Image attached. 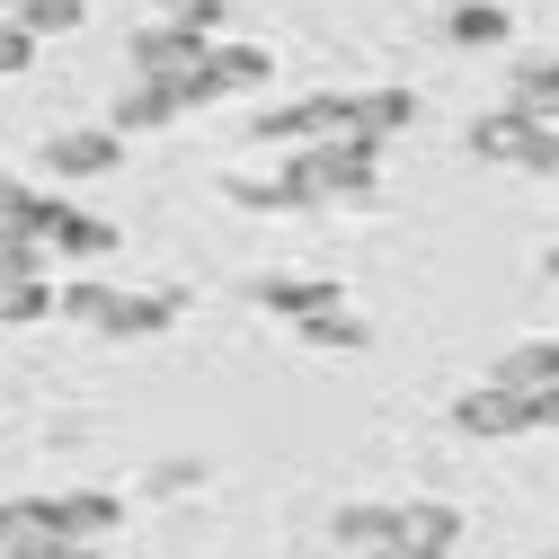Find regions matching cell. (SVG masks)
Segmentation results:
<instances>
[{
	"label": "cell",
	"mask_w": 559,
	"mask_h": 559,
	"mask_svg": "<svg viewBox=\"0 0 559 559\" xmlns=\"http://www.w3.org/2000/svg\"><path fill=\"white\" fill-rule=\"evenodd\" d=\"M373 195H382V152L356 133L302 143L285 178H231V204H249V214H311V204H373Z\"/></svg>",
	"instance_id": "obj_1"
},
{
	"label": "cell",
	"mask_w": 559,
	"mask_h": 559,
	"mask_svg": "<svg viewBox=\"0 0 559 559\" xmlns=\"http://www.w3.org/2000/svg\"><path fill=\"white\" fill-rule=\"evenodd\" d=\"M533 559H559V550H533Z\"/></svg>",
	"instance_id": "obj_26"
},
{
	"label": "cell",
	"mask_w": 559,
	"mask_h": 559,
	"mask_svg": "<svg viewBox=\"0 0 559 559\" xmlns=\"http://www.w3.org/2000/svg\"><path fill=\"white\" fill-rule=\"evenodd\" d=\"M27 62H36V36H19V27H10V10H0V81L27 72Z\"/></svg>",
	"instance_id": "obj_22"
},
{
	"label": "cell",
	"mask_w": 559,
	"mask_h": 559,
	"mask_svg": "<svg viewBox=\"0 0 559 559\" xmlns=\"http://www.w3.org/2000/svg\"><path fill=\"white\" fill-rule=\"evenodd\" d=\"M195 479H204V462H160V471H152L160 498H169V488H195Z\"/></svg>",
	"instance_id": "obj_23"
},
{
	"label": "cell",
	"mask_w": 559,
	"mask_h": 559,
	"mask_svg": "<svg viewBox=\"0 0 559 559\" xmlns=\"http://www.w3.org/2000/svg\"><path fill=\"white\" fill-rule=\"evenodd\" d=\"M258 302L275 311V320H320V311H337L346 294H337V275H266V285H258Z\"/></svg>",
	"instance_id": "obj_11"
},
{
	"label": "cell",
	"mask_w": 559,
	"mask_h": 559,
	"mask_svg": "<svg viewBox=\"0 0 559 559\" xmlns=\"http://www.w3.org/2000/svg\"><path fill=\"white\" fill-rule=\"evenodd\" d=\"M507 107L559 124V53H524V62H515V98H507Z\"/></svg>",
	"instance_id": "obj_15"
},
{
	"label": "cell",
	"mask_w": 559,
	"mask_h": 559,
	"mask_svg": "<svg viewBox=\"0 0 559 559\" xmlns=\"http://www.w3.org/2000/svg\"><path fill=\"white\" fill-rule=\"evenodd\" d=\"M471 160H507V169H533V178H559V124L524 116V107H498L471 124Z\"/></svg>",
	"instance_id": "obj_3"
},
{
	"label": "cell",
	"mask_w": 559,
	"mask_h": 559,
	"mask_svg": "<svg viewBox=\"0 0 559 559\" xmlns=\"http://www.w3.org/2000/svg\"><path fill=\"white\" fill-rule=\"evenodd\" d=\"M329 533H337V542H356V550L373 559L382 542H400V507H373V498H365V507H337V515H329Z\"/></svg>",
	"instance_id": "obj_17"
},
{
	"label": "cell",
	"mask_w": 559,
	"mask_h": 559,
	"mask_svg": "<svg viewBox=\"0 0 559 559\" xmlns=\"http://www.w3.org/2000/svg\"><path fill=\"white\" fill-rule=\"evenodd\" d=\"M373 559H453V550H436V542H408V533H400V542H382Z\"/></svg>",
	"instance_id": "obj_24"
},
{
	"label": "cell",
	"mask_w": 559,
	"mask_h": 559,
	"mask_svg": "<svg viewBox=\"0 0 559 559\" xmlns=\"http://www.w3.org/2000/svg\"><path fill=\"white\" fill-rule=\"evenodd\" d=\"M90 10H81V0H19V10H10V27L19 36H72Z\"/></svg>",
	"instance_id": "obj_20"
},
{
	"label": "cell",
	"mask_w": 559,
	"mask_h": 559,
	"mask_svg": "<svg viewBox=\"0 0 559 559\" xmlns=\"http://www.w3.org/2000/svg\"><path fill=\"white\" fill-rule=\"evenodd\" d=\"M302 337H311V346H329V356H356V346H365L373 329H365L356 311H346V302H337V311H320V320H302Z\"/></svg>",
	"instance_id": "obj_21"
},
{
	"label": "cell",
	"mask_w": 559,
	"mask_h": 559,
	"mask_svg": "<svg viewBox=\"0 0 559 559\" xmlns=\"http://www.w3.org/2000/svg\"><path fill=\"white\" fill-rule=\"evenodd\" d=\"M53 187H19L0 178V249H45V223H53Z\"/></svg>",
	"instance_id": "obj_10"
},
{
	"label": "cell",
	"mask_w": 559,
	"mask_h": 559,
	"mask_svg": "<svg viewBox=\"0 0 559 559\" xmlns=\"http://www.w3.org/2000/svg\"><path fill=\"white\" fill-rule=\"evenodd\" d=\"M417 116H427V107H417V90H346V133H356V143H391V133H408Z\"/></svg>",
	"instance_id": "obj_9"
},
{
	"label": "cell",
	"mask_w": 559,
	"mask_h": 559,
	"mask_svg": "<svg viewBox=\"0 0 559 559\" xmlns=\"http://www.w3.org/2000/svg\"><path fill=\"white\" fill-rule=\"evenodd\" d=\"M550 285H559V249H550Z\"/></svg>",
	"instance_id": "obj_25"
},
{
	"label": "cell",
	"mask_w": 559,
	"mask_h": 559,
	"mask_svg": "<svg viewBox=\"0 0 559 559\" xmlns=\"http://www.w3.org/2000/svg\"><path fill=\"white\" fill-rule=\"evenodd\" d=\"M36 320H53L45 249H0V329H36Z\"/></svg>",
	"instance_id": "obj_6"
},
{
	"label": "cell",
	"mask_w": 559,
	"mask_h": 559,
	"mask_svg": "<svg viewBox=\"0 0 559 559\" xmlns=\"http://www.w3.org/2000/svg\"><path fill=\"white\" fill-rule=\"evenodd\" d=\"M444 36H453V45H507L515 19L498 10V0H462V10H444Z\"/></svg>",
	"instance_id": "obj_19"
},
{
	"label": "cell",
	"mask_w": 559,
	"mask_h": 559,
	"mask_svg": "<svg viewBox=\"0 0 559 559\" xmlns=\"http://www.w3.org/2000/svg\"><path fill=\"white\" fill-rule=\"evenodd\" d=\"M400 533L453 550V542H462V507H444V498H400Z\"/></svg>",
	"instance_id": "obj_18"
},
{
	"label": "cell",
	"mask_w": 559,
	"mask_h": 559,
	"mask_svg": "<svg viewBox=\"0 0 559 559\" xmlns=\"http://www.w3.org/2000/svg\"><path fill=\"white\" fill-rule=\"evenodd\" d=\"M204 53H214V36H204V27L152 19V27H133V81H187Z\"/></svg>",
	"instance_id": "obj_5"
},
{
	"label": "cell",
	"mask_w": 559,
	"mask_h": 559,
	"mask_svg": "<svg viewBox=\"0 0 559 559\" xmlns=\"http://www.w3.org/2000/svg\"><path fill=\"white\" fill-rule=\"evenodd\" d=\"M266 143H329V133H346V90H311V98H285L258 116Z\"/></svg>",
	"instance_id": "obj_8"
},
{
	"label": "cell",
	"mask_w": 559,
	"mask_h": 559,
	"mask_svg": "<svg viewBox=\"0 0 559 559\" xmlns=\"http://www.w3.org/2000/svg\"><path fill=\"white\" fill-rule=\"evenodd\" d=\"M45 258H116V223L81 214V204H53V223H45Z\"/></svg>",
	"instance_id": "obj_13"
},
{
	"label": "cell",
	"mask_w": 559,
	"mask_h": 559,
	"mask_svg": "<svg viewBox=\"0 0 559 559\" xmlns=\"http://www.w3.org/2000/svg\"><path fill=\"white\" fill-rule=\"evenodd\" d=\"M116 160H124V133H107V124H72V133H53V143H45V178H62V187L107 178Z\"/></svg>",
	"instance_id": "obj_7"
},
{
	"label": "cell",
	"mask_w": 559,
	"mask_h": 559,
	"mask_svg": "<svg viewBox=\"0 0 559 559\" xmlns=\"http://www.w3.org/2000/svg\"><path fill=\"white\" fill-rule=\"evenodd\" d=\"M187 116V98H178V81H133L124 98H116V116H107V133H160V124H178Z\"/></svg>",
	"instance_id": "obj_12"
},
{
	"label": "cell",
	"mask_w": 559,
	"mask_h": 559,
	"mask_svg": "<svg viewBox=\"0 0 559 559\" xmlns=\"http://www.w3.org/2000/svg\"><path fill=\"white\" fill-rule=\"evenodd\" d=\"M498 382L550 400V391H559V337H524V346H507V356H498Z\"/></svg>",
	"instance_id": "obj_14"
},
{
	"label": "cell",
	"mask_w": 559,
	"mask_h": 559,
	"mask_svg": "<svg viewBox=\"0 0 559 559\" xmlns=\"http://www.w3.org/2000/svg\"><path fill=\"white\" fill-rule=\"evenodd\" d=\"M453 427L479 436V444H507V436H533L542 427V400L533 391H507V382H479V391L453 400Z\"/></svg>",
	"instance_id": "obj_4"
},
{
	"label": "cell",
	"mask_w": 559,
	"mask_h": 559,
	"mask_svg": "<svg viewBox=\"0 0 559 559\" xmlns=\"http://www.w3.org/2000/svg\"><path fill=\"white\" fill-rule=\"evenodd\" d=\"M204 72H214V90L231 98V90H258V81L275 72V53H266V45H223V36H214V53H204Z\"/></svg>",
	"instance_id": "obj_16"
},
{
	"label": "cell",
	"mask_w": 559,
	"mask_h": 559,
	"mask_svg": "<svg viewBox=\"0 0 559 559\" xmlns=\"http://www.w3.org/2000/svg\"><path fill=\"white\" fill-rule=\"evenodd\" d=\"M53 311L81 320V329H98V337H160V329L187 320V294L178 285L169 294H116V285H98V275H81V285L53 294Z\"/></svg>",
	"instance_id": "obj_2"
}]
</instances>
